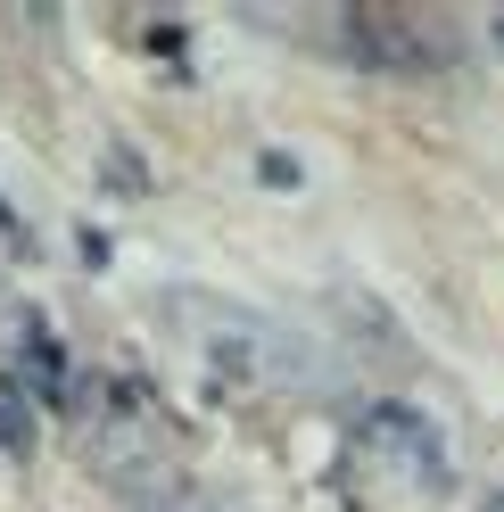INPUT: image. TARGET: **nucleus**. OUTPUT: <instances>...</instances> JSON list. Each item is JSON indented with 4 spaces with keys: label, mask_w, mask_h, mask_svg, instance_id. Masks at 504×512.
Here are the masks:
<instances>
[{
    "label": "nucleus",
    "mask_w": 504,
    "mask_h": 512,
    "mask_svg": "<svg viewBox=\"0 0 504 512\" xmlns=\"http://www.w3.org/2000/svg\"><path fill=\"white\" fill-rule=\"evenodd\" d=\"M496 34H504V17H496Z\"/></svg>",
    "instance_id": "1"
}]
</instances>
